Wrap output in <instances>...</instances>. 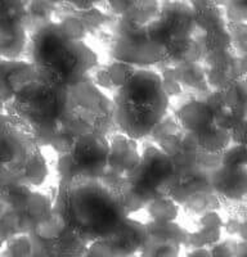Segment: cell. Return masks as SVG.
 Listing matches in <instances>:
<instances>
[{
  "label": "cell",
  "mask_w": 247,
  "mask_h": 257,
  "mask_svg": "<svg viewBox=\"0 0 247 257\" xmlns=\"http://www.w3.org/2000/svg\"><path fill=\"white\" fill-rule=\"evenodd\" d=\"M2 59H3V57H2V56H0V61H2Z\"/></svg>",
  "instance_id": "36"
},
{
  "label": "cell",
  "mask_w": 247,
  "mask_h": 257,
  "mask_svg": "<svg viewBox=\"0 0 247 257\" xmlns=\"http://www.w3.org/2000/svg\"><path fill=\"white\" fill-rule=\"evenodd\" d=\"M146 225L125 217L115 233L102 239L90 242L86 254H104V256H129L142 249L147 240Z\"/></svg>",
  "instance_id": "8"
},
{
  "label": "cell",
  "mask_w": 247,
  "mask_h": 257,
  "mask_svg": "<svg viewBox=\"0 0 247 257\" xmlns=\"http://www.w3.org/2000/svg\"><path fill=\"white\" fill-rule=\"evenodd\" d=\"M53 210L89 243L115 233L129 216L117 193L100 178L59 181Z\"/></svg>",
  "instance_id": "1"
},
{
  "label": "cell",
  "mask_w": 247,
  "mask_h": 257,
  "mask_svg": "<svg viewBox=\"0 0 247 257\" xmlns=\"http://www.w3.org/2000/svg\"><path fill=\"white\" fill-rule=\"evenodd\" d=\"M29 38L25 21L0 24V56L6 59H21L27 53Z\"/></svg>",
  "instance_id": "11"
},
{
  "label": "cell",
  "mask_w": 247,
  "mask_h": 257,
  "mask_svg": "<svg viewBox=\"0 0 247 257\" xmlns=\"http://www.w3.org/2000/svg\"><path fill=\"white\" fill-rule=\"evenodd\" d=\"M31 0H0V24L25 21Z\"/></svg>",
  "instance_id": "21"
},
{
  "label": "cell",
  "mask_w": 247,
  "mask_h": 257,
  "mask_svg": "<svg viewBox=\"0 0 247 257\" xmlns=\"http://www.w3.org/2000/svg\"><path fill=\"white\" fill-rule=\"evenodd\" d=\"M198 134V149L205 152L221 153L229 147L230 133L226 128L219 127V126L211 125L206 127Z\"/></svg>",
  "instance_id": "17"
},
{
  "label": "cell",
  "mask_w": 247,
  "mask_h": 257,
  "mask_svg": "<svg viewBox=\"0 0 247 257\" xmlns=\"http://www.w3.org/2000/svg\"><path fill=\"white\" fill-rule=\"evenodd\" d=\"M232 48L238 56H246V24L244 22H226Z\"/></svg>",
  "instance_id": "25"
},
{
  "label": "cell",
  "mask_w": 247,
  "mask_h": 257,
  "mask_svg": "<svg viewBox=\"0 0 247 257\" xmlns=\"http://www.w3.org/2000/svg\"><path fill=\"white\" fill-rule=\"evenodd\" d=\"M173 174V158L160 147L147 146L141 155L138 166L130 171L128 176L133 181L162 196Z\"/></svg>",
  "instance_id": "7"
},
{
  "label": "cell",
  "mask_w": 247,
  "mask_h": 257,
  "mask_svg": "<svg viewBox=\"0 0 247 257\" xmlns=\"http://www.w3.org/2000/svg\"><path fill=\"white\" fill-rule=\"evenodd\" d=\"M223 9L226 22H244L246 24V0H224Z\"/></svg>",
  "instance_id": "27"
},
{
  "label": "cell",
  "mask_w": 247,
  "mask_h": 257,
  "mask_svg": "<svg viewBox=\"0 0 247 257\" xmlns=\"http://www.w3.org/2000/svg\"><path fill=\"white\" fill-rule=\"evenodd\" d=\"M147 229V240L152 242H171L184 244L187 238V230L180 228V225L174 221H156L153 220L146 225Z\"/></svg>",
  "instance_id": "13"
},
{
  "label": "cell",
  "mask_w": 247,
  "mask_h": 257,
  "mask_svg": "<svg viewBox=\"0 0 247 257\" xmlns=\"http://www.w3.org/2000/svg\"><path fill=\"white\" fill-rule=\"evenodd\" d=\"M160 11H161L160 0H137L129 12L121 17L129 21L134 26L147 27L159 18Z\"/></svg>",
  "instance_id": "16"
},
{
  "label": "cell",
  "mask_w": 247,
  "mask_h": 257,
  "mask_svg": "<svg viewBox=\"0 0 247 257\" xmlns=\"http://www.w3.org/2000/svg\"><path fill=\"white\" fill-rule=\"evenodd\" d=\"M81 21L85 25L88 32H95L102 29L108 21V16L103 12L102 9L95 7H90L88 9H82V11H74Z\"/></svg>",
  "instance_id": "23"
},
{
  "label": "cell",
  "mask_w": 247,
  "mask_h": 257,
  "mask_svg": "<svg viewBox=\"0 0 247 257\" xmlns=\"http://www.w3.org/2000/svg\"><path fill=\"white\" fill-rule=\"evenodd\" d=\"M223 165H246V147L244 144H235L221 152Z\"/></svg>",
  "instance_id": "29"
},
{
  "label": "cell",
  "mask_w": 247,
  "mask_h": 257,
  "mask_svg": "<svg viewBox=\"0 0 247 257\" xmlns=\"http://www.w3.org/2000/svg\"><path fill=\"white\" fill-rule=\"evenodd\" d=\"M26 54L38 75L63 86L89 76L98 62L85 41L67 39L54 21L30 34Z\"/></svg>",
  "instance_id": "2"
},
{
  "label": "cell",
  "mask_w": 247,
  "mask_h": 257,
  "mask_svg": "<svg viewBox=\"0 0 247 257\" xmlns=\"http://www.w3.org/2000/svg\"><path fill=\"white\" fill-rule=\"evenodd\" d=\"M160 2H165V0H160Z\"/></svg>",
  "instance_id": "37"
},
{
  "label": "cell",
  "mask_w": 247,
  "mask_h": 257,
  "mask_svg": "<svg viewBox=\"0 0 247 257\" xmlns=\"http://www.w3.org/2000/svg\"><path fill=\"white\" fill-rule=\"evenodd\" d=\"M246 165H223L215 169L210 176L211 187L216 194L228 199L244 198L246 196Z\"/></svg>",
  "instance_id": "9"
},
{
  "label": "cell",
  "mask_w": 247,
  "mask_h": 257,
  "mask_svg": "<svg viewBox=\"0 0 247 257\" xmlns=\"http://www.w3.org/2000/svg\"><path fill=\"white\" fill-rule=\"evenodd\" d=\"M57 24H58V27L62 34L67 39H70V40H84L86 34H89L81 18L75 12H70L65 15Z\"/></svg>",
  "instance_id": "20"
},
{
  "label": "cell",
  "mask_w": 247,
  "mask_h": 257,
  "mask_svg": "<svg viewBox=\"0 0 247 257\" xmlns=\"http://www.w3.org/2000/svg\"><path fill=\"white\" fill-rule=\"evenodd\" d=\"M0 113H4V102L0 100Z\"/></svg>",
  "instance_id": "35"
},
{
  "label": "cell",
  "mask_w": 247,
  "mask_h": 257,
  "mask_svg": "<svg viewBox=\"0 0 247 257\" xmlns=\"http://www.w3.org/2000/svg\"><path fill=\"white\" fill-rule=\"evenodd\" d=\"M137 68H138L137 66H133V64L127 63V62L115 61L108 64V66H106L104 70H106L107 76H108V80L112 86H113V89H118L133 76V73L136 72Z\"/></svg>",
  "instance_id": "22"
},
{
  "label": "cell",
  "mask_w": 247,
  "mask_h": 257,
  "mask_svg": "<svg viewBox=\"0 0 247 257\" xmlns=\"http://www.w3.org/2000/svg\"><path fill=\"white\" fill-rule=\"evenodd\" d=\"M201 225L206 226V228H220L223 225V221H221V217L218 213L210 210L206 211L203 216H201Z\"/></svg>",
  "instance_id": "33"
},
{
  "label": "cell",
  "mask_w": 247,
  "mask_h": 257,
  "mask_svg": "<svg viewBox=\"0 0 247 257\" xmlns=\"http://www.w3.org/2000/svg\"><path fill=\"white\" fill-rule=\"evenodd\" d=\"M88 245L89 242L66 226L59 237L54 239L53 254H86Z\"/></svg>",
  "instance_id": "18"
},
{
  "label": "cell",
  "mask_w": 247,
  "mask_h": 257,
  "mask_svg": "<svg viewBox=\"0 0 247 257\" xmlns=\"http://www.w3.org/2000/svg\"><path fill=\"white\" fill-rule=\"evenodd\" d=\"M67 107V86L49 81L35 72L4 104V112L25 123L39 147H44L50 146L65 122Z\"/></svg>",
  "instance_id": "3"
},
{
  "label": "cell",
  "mask_w": 247,
  "mask_h": 257,
  "mask_svg": "<svg viewBox=\"0 0 247 257\" xmlns=\"http://www.w3.org/2000/svg\"><path fill=\"white\" fill-rule=\"evenodd\" d=\"M9 206L7 203L6 196H4V188H0V247L7 243V240L11 238L8 230H7L6 225H4V216L8 212Z\"/></svg>",
  "instance_id": "31"
},
{
  "label": "cell",
  "mask_w": 247,
  "mask_h": 257,
  "mask_svg": "<svg viewBox=\"0 0 247 257\" xmlns=\"http://www.w3.org/2000/svg\"><path fill=\"white\" fill-rule=\"evenodd\" d=\"M169 96L165 94L160 73L137 68L118 88L113 103V118L122 134L133 139L150 137L153 127L168 113Z\"/></svg>",
  "instance_id": "4"
},
{
  "label": "cell",
  "mask_w": 247,
  "mask_h": 257,
  "mask_svg": "<svg viewBox=\"0 0 247 257\" xmlns=\"http://www.w3.org/2000/svg\"><path fill=\"white\" fill-rule=\"evenodd\" d=\"M141 155L138 153L137 141L128 135L115 134L109 141L108 170L121 175H128L138 166Z\"/></svg>",
  "instance_id": "10"
},
{
  "label": "cell",
  "mask_w": 247,
  "mask_h": 257,
  "mask_svg": "<svg viewBox=\"0 0 247 257\" xmlns=\"http://www.w3.org/2000/svg\"><path fill=\"white\" fill-rule=\"evenodd\" d=\"M182 133V132H180ZM180 133L178 134H170L165 135V137L157 139L156 143L159 144L160 148L164 151L166 155L175 156L177 153H179L182 151V139H180Z\"/></svg>",
  "instance_id": "30"
},
{
  "label": "cell",
  "mask_w": 247,
  "mask_h": 257,
  "mask_svg": "<svg viewBox=\"0 0 247 257\" xmlns=\"http://www.w3.org/2000/svg\"><path fill=\"white\" fill-rule=\"evenodd\" d=\"M109 141L104 134L90 132L79 135L70 152L58 157L61 180L74 178H102L108 170Z\"/></svg>",
  "instance_id": "6"
},
{
  "label": "cell",
  "mask_w": 247,
  "mask_h": 257,
  "mask_svg": "<svg viewBox=\"0 0 247 257\" xmlns=\"http://www.w3.org/2000/svg\"><path fill=\"white\" fill-rule=\"evenodd\" d=\"M147 207L152 219L156 221H174L178 215L177 202L166 194L152 199Z\"/></svg>",
  "instance_id": "19"
},
{
  "label": "cell",
  "mask_w": 247,
  "mask_h": 257,
  "mask_svg": "<svg viewBox=\"0 0 247 257\" xmlns=\"http://www.w3.org/2000/svg\"><path fill=\"white\" fill-rule=\"evenodd\" d=\"M58 7L49 0H31L25 16V25L29 35L39 27L44 26L53 21V15Z\"/></svg>",
  "instance_id": "15"
},
{
  "label": "cell",
  "mask_w": 247,
  "mask_h": 257,
  "mask_svg": "<svg viewBox=\"0 0 247 257\" xmlns=\"http://www.w3.org/2000/svg\"><path fill=\"white\" fill-rule=\"evenodd\" d=\"M182 130L183 128L182 126H180L179 121H178L177 116H175V114L166 113L162 117L161 120H160V122L153 127L150 137L152 138V141L156 142L157 139L165 137V135L178 134V133H180Z\"/></svg>",
  "instance_id": "26"
},
{
  "label": "cell",
  "mask_w": 247,
  "mask_h": 257,
  "mask_svg": "<svg viewBox=\"0 0 247 257\" xmlns=\"http://www.w3.org/2000/svg\"><path fill=\"white\" fill-rule=\"evenodd\" d=\"M220 237V228H206L202 226L201 230L193 234H187L184 244L191 245L194 248H200V247H206V245H212L216 243Z\"/></svg>",
  "instance_id": "24"
},
{
  "label": "cell",
  "mask_w": 247,
  "mask_h": 257,
  "mask_svg": "<svg viewBox=\"0 0 247 257\" xmlns=\"http://www.w3.org/2000/svg\"><path fill=\"white\" fill-rule=\"evenodd\" d=\"M7 254L13 256H30L31 247H30L29 234H17L15 237L7 240Z\"/></svg>",
  "instance_id": "28"
},
{
  "label": "cell",
  "mask_w": 247,
  "mask_h": 257,
  "mask_svg": "<svg viewBox=\"0 0 247 257\" xmlns=\"http://www.w3.org/2000/svg\"><path fill=\"white\" fill-rule=\"evenodd\" d=\"M210 2H212V3H215V4H218V6H223L224 0H210Z\"/></svg>",
  "instance_id": "34"
},
{
  "label": "cell",
  "mask_w": 247,
  "mask_h": 257,
  "mask_svg": "<svg viewBox=\"0 0 247 257\" xmlns=\"http://www.w3.org/2000/svg\"><path fill=\"white\" fill-rule=\"evenodd\" d=\"M175 77L183 89L188 88L196 91L207 90V82H206V71L198 62H191V63H180L174 66Z\"/></svg>",
  "instance_id": "14"
},
{
  "label": "cell",
  "mask_w": 247,
  "mask_h": 257,
  "mask_svg": "<svg viewBox=\"0 0 247 257\" xmlns=\"http://www.w3.org/2000/svg\"><path fill=\"white\" fill-rule=\"evenodd\" d=\"M175 116L183 130L188 132L200 133L212 123V112L205 100L193 99L184 103Z\"/></svg>",
  "instance_id": "12"
},
{
  "label": "cell",
  "mask_w": 247,
  "mask_h": 257,
  "mask_svg": "<svg viewBox=\"0 0 247 257\" xmlns=\"http://www.w3.org/2000/svg\"><path fill=\"white\" fill-rule=\"evenodd\" d=\"M103 3H106L107 8L111 11L113 15L124 16L132 9V7L136 4L137 0H102Z\"/></svg>",
  "instance_id": "32"
},
{
  "label": "cell",
  "mask_w": 247,
  "mask_h": 257,
  "mask_svg": "<svg viewBox=\"0 0 247 257\" xmlns=\"http://www.w3.org/2000/svg\"><path fill=\"white\" fill-rule=\"evenodd\" d=\"M47 175V161L31 130L16 117L0 113V188L40 185Z\"/></svg>",
  "instance_id": "5"
}]
</instances>
